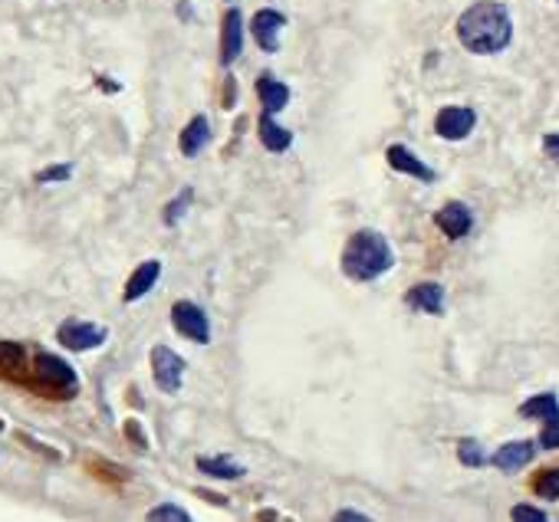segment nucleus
<instances>
[{"mask_svg":"<svg viewBox=\"0 0 559 522\" xmlns=\"http://www.w3.org/2000/svg\"><path fill=\"white\" fill-rule=\"evenodd\" d=\"M454 33L474 57H497L513 43V17L501 0H477L457 17Z\"/></svg>","mask_w":559,"mask_h":522,"instance_id":"f257e3e1","label":"nucleus"},{"mask_svg":"<svg viewBox=\"0 0 559 522\" xmlns=\"http://www.w3.org/2000/svg\"><path fill=\"white\" fill-rule=\"evenodd\" d=\"M339 266H342L346 279H352V283H372V279L386 276L395 266V250H392L386 234H378V230H356L346 240V250H342Z\"/></svg>","mask_w":559,"mask_h":522,"instance_id":"f03ea898","label":"nucleus"},{"mask_svg":"<svg viewBox=\"0 0 559 522\" xmlns=\"http://www.w3.org/2000/svg\"><path fill=\"white\" fill-rule=\"evenodd\" d=\"M33 388L40 394H47V398H73L79 391V378L63 358L49 355V351H40L33 358Z\"/></svg>","mask_w":559,"mask_h":522,"instance_id":"7ed1b4c3","label":"nucleus"},{"mask_svg":"<svg viewBox=\"0 0 559 522\" xmlns=\"http://www.w3.org/2000/svg\"><path fill=\"white\" fill-rule=\"evenodd\" d=\"M172 325H174V332H182L188 342H194V345L211 342L208 313H204L198 303H191V299H178V303L172 305Z\"/></svg>","mask_w":559,"mask_h":522,"instance_id":"20e7f679","label":"nucleus"},{"mask_svg":"<svg viewBox=\"0 0 559 522\" xmlns=\"http://www.w3.org/2000/svg\"><path fill=\"white\" fill-rule=\"evenodd\" d=\"M184 368L188 365H184V358L174 349H168V345H155L152 349V378L158 385V391L178 394L184 385Z\"/></svg>","mask_w":559,"mask_h":522,"instance_id":"39448f33","label":"nucleus"},{"mask_svg":"<svg viewBox=\"0 0 559 522\" xmlns=\"http://www.w3.org/2000/svg\"><path fill=\"white\" fill-rule=\"evenodd\" d=\"M474 128H477V112L471 105H444L434 115V132L444 142H464L471 138Z\"/></svg>","mask_w":559,"mask_h":522,"instance_id":"423d86ee","label":"nucleus"},{"mask_svg":"<svg viewBox=\"0 0 559 522\" xmlns=\"http://www.w3.org/2000/svg\"><path fill=\"white\" fill-rule=\"evenodd\" d=\"M109 339L106 325L86 323V319H67L57 329V342L69 351H93Z\"/></svg>","mask_w":559,"mask_h":522,"instance_id":"0eeeda50","label":"nucleus"},{"mask_svg":"<svg viewBox=\"0 0 559 522\" xmlns=\"http://www.w3.org/2000/svg\"><path fill=\"white\" fill-rule=\"evenodd\" d=\"M434 224L448 240H464L474 230V210L464 204V200H448L438 214H434Z\"/></svg>","mask_w":559,"mask_h":522,"instance_id":"6e6552de","label":"nucleus"},{"mask_svg":"<svg viewBox=\"0 0 559 522\" xmlns=\"http://www.w3.org/2000/svg\"><path fill=\"white\" fill-rule=\"evenodd\" d=\"M283 27H287V17L273 7L257 10L253 20H251V33H253V40H257V47H261L263 53H277L280 49V30Z\"/></svg>","mask_w":559,"mask_h":522,"instance_id":"1a4fd4ad","label":"nucleus"},{"mask_svg":"<svg viewBox=\"0 0 559 522\" xmlns=\"http://www.w3.org/2000/svg\"><path fill=\"white\" fill-rule=\"evenodd\" d=\"M244 53V13L237 7H231L221 20V63L231 66L237 63Z\"/></svg>","mask_w":559,"mask_h":522,"instance_id":"9d476101","label":"nucleus"},{"mask_svg":"<svg viewBox=\"0 0 559 522\" xmlns=\"http://www.w3.org/2000/svg\"><path fill=\"white\" fill-rule=\"evenodd\" d=\"M386 162L392 164V172H398V174H408V178L424 181V184H431V181H434V168H431V164H424L421 158L412 152V148H405V145H388Z\"/></svg>","mask_w":559,"mask_h":522,"instance_id":"9b49d317","label":"nucleus"},{"mask_svg":"<svg viewBox=\"0 0 559 522\" xmlns=\"http://www.w3.org/2000/svg\"><path fill=\"white\" fill-rule=\"evenodd\" d=\"M533 456H537V444L533 440H510V444H503L497 454H491V464L501 470V473H517L523 466L530 464Z\"/></svg>","mask_w":559,"mask_h":522,"instance_id":"f8f14e48","label":"nucleus"},{"mask_svg":"<svg viewBox=\"0 0 559 522\" xmlns=\"http://www.w3.org/2000/svg\"><path fill=\"white\" fill-rule=\"evenodd\" d=\"M158 279H162V260H145V263L136 266V273L129 276L122 299L126 303H138L142 296H148L158 286Z\"/></svg>","mask_w":559,"mask_h":522,"instance_id":"ddd939ff","label":"nucleus"},{"mask_svg":"<svg viewBox=\"0 0 559 522\" xmlns=\"http://www.w3.org/2000/svg\"><path fill=\"white\" fill-rule=\"evenodd\" d=\"M408 309H418L424 315H441L444 313V286L441 283H418L405 293Z\"/></svg>","mask_w":559,"mask_h":522,"instance_id":"4468645a","label":"nucleus"},{"mask_svg":"<svg viewBox=\"0 0 559 522\" xmlns=\"http://www.w3.org/2000/svg\"><path fill=\"white\" fill-rule=\"evenodd\" d=\"M208 142H211V122H208V115H194L191 122L182 128V135H178V148H182L184 158H198L208 148Z\"/></svg>","mask_w":559,"mask_h":522,"instance_id":"2eb2a0df","label":"nucleus"},{"mask_svg":"<svg viewBox=\"0 0 559 522\" xmlns=\"http://www.w3.org/2000/svg\"><path fill=\"white\" fill-rule=\"evenodd\" d=\"M257 99H261L263 115H280L289 105V86L280 83L277 76H271V73H263L257 79Z\"/></svg>","mask_w":559,"mask_h":522,"instance_id":"dca6fc26","label":"nucleus"},{"mask_svg":"<svg viewBox=\"0 0 559 522\" xmlns=\"http://www.w3.org/2000/svg\"><path fill=\"white\" fill-rule=\"evenodd\" d=\"M257 138H261L263 148L273 155L289 152V145H293V132L277 122V115H261V119H257Z\"/></svg>","mask_w":559,"mask_h":522,"instance_id":"f3484780","label":"nucleus"},{"mask_svg":"<svg viewBox=\"0 0 559 522\" xmlns=\"http://www.w3.org/2000/svg\"><path fill=\"white\" fill-rule=\"evenodd\" d=\"M520 418L543 420V424H556L559 420V398L553 394V391H546V394H533L530 401H523L520 404Z\"/></svg>","mask_w":559,"mask_h":522,"instance_id":"a211bd4d","label":"nucleus"},{"mask_svg":"<svg viewBox=\"0 0 559 522\" xmlns=\"http://www.w3.org/2000/svg\"><path fill=\"white\" fill-rule=\"evenodd\" d=\"M0 375L13 381L27 378V349L17 342H0Z\"/></svg>","mask_w":559,"mask_h":522,"instance_id":"6ab92c4d","label":"nucleus"},{"mask_svg":"<svg viewBox=\"0 0 559 522\" xmlns=\"http://www.w3.org/2000/svg\"><path fill=\"white\" fill-rule=\"evenodd\" d=\"M198 470L214 480H241L247 473V466L231 460V456H198Z\"/></svg>","mask_w":559,"mask_h":522,"instance_id":"aec40b11","label":"nucleus"},{"mask_svg":"<svg viewBox=\"0 0 559 522\" xmlns=\"http://www.w3.org/2000/svg\"><path fill=\"white\" fill-rule=\"evenodd\" d=\"M457 460H461L464 466H484V464H491L487 450H484L481 440H474V437H464L461 444H457Z\"/></svg>","mask_w":559,"mask_h":522,"instance_id":"412c9836","label":"nucleus"},{"mask_svg":"<svg viewBox=\"0 0 559 522\" xmlns=\"http://www.w3.org/2000/svg\"><path fill=\"white\" fill-rule=\"evenodd\" d=\"M191 200H194V188H182V190H178V198L168 200V208H164V224H168V227H174V224H178V220L188 214Z\"/></svg>","mask_w":559,"mask_h":522,"instance_id":"4be33fe9","label":"nucleus"},{"mask_svg":"<svg viewBox=\"0 0 559 522\" xmlns=\"http://www.w3.org/2000/svg\"><path fill=\"white\" fill-rule=\"evenodd\" d=\"M533 490H537V496H543V500H559V466L556 470H543V473L533 480Z\"/></svg>","mask_w":559,"mask_h":522,"instance_id":"5701e85b","label":"nucleus"},{"mask_svg":"<svg viewBox=\"0 0 559 522\" xmlns=\"http://www.w3.org/2000/svg\"><path fill=\"white\" fill-rule=\"evenodd\" d=\"M145 522H194L191 516L184 513L182 506H174V503H162V506H155L152 513H148V519Z\"/></svg>","mask_w":559,"mask_h":522,"instance_id":"b1692460","label":"nucleus"},{"mask_svg":"<svg viewBox=\"0 0 559 522\" xmlns=\"http://www.w3.org/2000/svg\"><path fill=\"white\" fill-rule=\"evenodd\" d=\"M510 519L513 522H550V516L543 513L540 506H530V503H517L510 509Z\"/></svg>","mask_w":559,"mask_h":522,"instance_id":"393cba45","label":"nucleus"},{"mask_svg":"<svg viewBox=\"0 0 559 522\" xmlns=\"http://www.w3.org/2000/svg\"><path fill=\"white\" fill-rule=\"evenodd\" d=\"M537 444H540L543 450H559V420L556 424H543L540 440H537Z\"/></svg>","mask_w":559,"mask_h":522,"instance_id":"a878e982","label":"nucleus"},{"mask_svg":"<svg viewBox=\"0 0 559 522\" xmlns=\"http://www.w3.org/2000/svg\"><path fill=\"white\" fill-rule=\"evenodd\" d=\"M73 174V164H57V168H47V172H40L37 181L40 184H53V181H67Z\"/></svg>","mask_w":559,"mask_h":522,"instance_id":"bb28decb","label":"nucleus"},{"mask_svg":"<svg viewBox=\"0 0 559 522\" xmlns=\"http://www.w3.org/2000/svg\"><path fill=\"white\" fill-rule=\"evenodd\" d=\"M543 152L550 155L553 162L559 164V132H546V135H543Z\"/></svg>","mask_w":559,"mask_h":522,"instance_id":"cd10ccee","label":"nucleus"},{"mask_svg":"<svg viewBox=\"0 0 559 522\" xmlns=\"http://www.w3.org/2000/svg\"><path fill=\"white\" fill-rule=\"evenodd\" d=\"M333 522H372L366 513H359V509H339L336 516H333Z\"/></svg>","mask_w":559,"mask_h":522,"instance_id":"c85d7f7f","label":"nucleus"},{"mask_svg":"<svg viewBox=\"0 0 559 522\" xmlns=\"http://www.w3.org/2000/svg\"><path fill=\"white\" fill-rule=\"evenodd\" d=\"M224 109H234V102H237V83H234V79H227V83H224Z\"/></svg>","mask_w":559,"mask_h":522,"instance_id":"c756f323","label":"nucleus"}]
</instances>
